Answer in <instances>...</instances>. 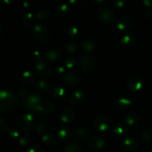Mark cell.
<instances>
[{"mask_svg":"<svg viewBox=\"0 0 152 152\" xmlns=\"http://www.w3.org/2000/svg\"><path fill=\"white\" fill-rule=\"evenodd\" d=\"M17 98L15 94L9 89H1L0 91V110L7 112L15 108Z\"/></svg>","mask_w":152,"mask_h":152,"instance_id":"obj_1","label":"cell"},{"mask_svg":"<svg viewBox=\"0 0 152 152\" xmlns=\"http://www.w3.org/2000/svg\"><path fill=\"white\" fill-rule=\"evenodd\" d=\"M80 65L82 69L87 74H91L97 67V61L96 58L90 54H83L80 56Z\"/></svg>","mask_w":152,"mask_h":152,"instance_id":"obj_2","label":"cell"},{"mask_svg":"<svg viewBox=\"0 0 152 152\" xmlns=\"http://www.w3.org/2000/svg\"><path fill=\"white\" fill-rule=\"evenodd\" d=\"M96 17L104 24L112 22L115 19L116 14L114 10L109 7H101L96 12Z\"/></svg>","mask_w":152,"mask_h":152,"instance_id":"obj_3","label":"cell"},{"mask_svg":"<svg viewBox=\"0 0 152 152\" xmlns=\"http://www.w3.org/2000/svg\"><path fill=\"white\" fill-rule=\"evenodd\" d=\"M33 34L34 37L41 42H46L50 37V32L47 27L43 24L38 23L35 24L33 28Z\"/></svg>","mask_w":152,"mask_h":152,"instance_id":"obj_4","label":"cell"},{"mask_svg":"<svg viewBox=\"0 0 152 152\" xmlns=\"http://www.w3.org/2000/svg\"><path fill=\"white\" fill-rule=\"evenodd\" d=\"M16 122L19 127L25 132H29L32 130L35 125L34 117L31 114H19L18 116Z\"/></svg>","mask_w":152,"mask_h":152,"instance_id":"obj_5","label":"cell"},{"mask_svg":"<svg viewBox=\"0 0 152 152\" xmlns=\"http://www.w3.org/2000/svg\"><path fill=\"white\" fill-rule=\"evenodd\" d=\"M44 99V98L40 96L37 94H31L28 95L24 101L22 102V105L28 109L36 112L37 107L40 104V102Z\"/></svg>","mask_w":152,"mask_h":152,"instance_id":"obj_6","label":"cell"},{"mask_svg":"<svg viewBox=\"0 0 152 152\" xmlns=\"http://www.w3.org/2000/svg\"><path fill=\"white\" fill-rule=\"evenodd\" d=\"M36 73L42 78H48L52 73V68L45 61H39L35 65Z\"/></svg>","mask_w":152,"mask_h":152,"instance_id":"obj_7","label":"cell"},{"mask_svg":"<svg viewBox=\"0 0 152 152\" xmlns=\"http://www.w3.org/2000/svg\"><path fill=\"white\" fill-rule=\"evenodd\" d=\"M144 80L140 76L132 75L128 78L126 86L131 91H139L143 87Z\"/></svg>","mask_w":152,"mask_h":152,"instance_id":"obj_8","label":"cell"},{"mask_svg":"<svg viewBox=\"0 0 152 152\" xmlns=\"http://www.w3.org/2000/svg\"><path fill=\"white\" fill-rule=\"evenodd\" d=\"M94 129L99 132H106L109 129V122L103 115H97L93 122Z\"/></svg>","mask_w":152,"mask_h":152,"instance_id":"obj_9","label":"cell"},{"mask_svg":"<svg viewBox=\"0 0 152 152\" xmlns=\"http://www.w3.org/2000/svg\"><path fill=\"white\" fill-rule=\"evenodd\" d=\"M134 25V19L130 15H123L117 22V27L121 31H126L130 30Z\"/></svg>","mask_w":152,"mask_h":152,"instance_id":"obj_10","label":"cell"},{"mask_svg":"<svg viewBox=\"0 0 152 152\" xmlns=\"http://www.w3.org/2000/svg\"><path fill=\"white\" fill-rule=\"evenodd\" d=\"M54 109L55 105L51 102L44 98V99L40 102L39 106L37 107L36 112L38 113V114H50V113L54 111Z\"/></svg>","mask_w":152,"mask_h":152,"instance_id":"obj_11","label":"cell"},{"mask_svg":"<svg viewBox=\"0 0 152 152\" xmlns=\"http://www.w3.org/2000/svg\"><path fill=\"white\" fill-rule=\"evenodd\" d=\"M63 82L69 86H75L80 82V77L74 71H68L63 76Z\"/></svg>","mask_w":152,"mask_h":152,"instance_id":"obj_12","label":"cell"},{"mask_svg":"<svg viewBox=\"0 0 152 152\" xmlns=\"http://www.w3.org/2000/svg\"><path fill=\"white\" fill-rule=\"evenodd\" d=\"M105 145V140L99 135H94L91 137L88 140V146L91 149H100Z\"/></svg>","mask_w":152,"mask_h":152,"instance_id":"obj_13","label":"cell"},{"mask_svg":"<svg viewBox=\"0 0 152 152\" xmlns=\"http://www.w3.org/2000/svg\"><path fill=\"white\" fill-rule=\"evenodd\" d=\"M51 94L57 99H62L67 95V90L62 85L56 84L52 87Z\"/></svg>","mask_w":152,"mask_h":152,"instance_id":"obj_14","label":"cell"},{"mask_svg":"<svg viewBox=\"0 0 152 152\" xmlns=\"http://www.w3.org/2000/svg\"><path fill=\"white\" fill-rule=\"evenodd\" d=\"M60 118L63 123H71L75 118V111L71 107H66L62 111Z\"/></svg>","mask_w":152,"mask_h":152,"instance_id":"obj_15","label":"cell"},{"mask_svg":"<svg viewBox=\"0 0 152 152\" xmlns=\"http://www.w3.org/2000/svg\"><path fill=\"white\" fill-rule=\"evenodd\" d=\"M121 42L123 45L128 48H133L137 44V38L134 34H127L123 36Z\"/></svg>","mask_w":152,"mask_h":152,"instance_id":"obj_16","label":"cell"},{"mask_svg":"<svg viewBox=\"0 0 152 152\" xmlns=\"http://www.w3.org/2000/svg\"><path fill=\"white\" fill-rule=\"evenodd\" d=\"M81 47L86 51H92L96 48V42L91 37H86L81 42Z\"/></svg>","mask_w":152,"mask_h":152,"instance_id":"obj_17","label":"cell"},{"mask_svg":"<svg viewBox=\"0 0 152 152\" xmlns=\"http://www.w3.org/2000/svg\"><path fill=\"white\" fill-rule=\"evenodd\" d=\"M125 121H126V124L130 126L131 127H136L139 124V116L135 112L132 111L126 114V117H125Z\"/></svg>","mask_w":152,"mask_h":152,"instance_id":"obj_18","label":"cell"},{"mask_svg":"<svg viewBox=\"0 0 152 152\" xmlns=\"http://www.w3.org/2000/svg\"><path fill=\"white\" fill-rule=\"evenodd\" d=\"M44 56L45 59H48L50 61H56L60 57L61 53L57 48H50L45 50L44 53Z\"/></svg>","mask_w":152,"mask_h":152,"instance_id":"obj_19","label":"cell"},{"mask_svg":"<svg viewBox=\"0 0 152 152\" xmlns=\"http://www.w3.org/2000/svg\"><path fill=\"white\" fill-rule=\"evenodd\" d=\"M70 10H71V7L68 4L62 3L56 6L55 9V13L59 17H64L69 13Z\"/></svg>","mask_w":152,"mask_h":152,"instance_id":"obj_20","label":"cell"},{"mask_svg":"<svg viewBox=\"0 0 152 152\" xmlns=\"http://www.w3.org/2000/svg\"><path fill=\"white\" fill-rule=\"evenodd\" d=\"M84 98V92L82 90H76L71 94L70 96V101L73 105H78L82 102Z\"/></svg>","mask_w":152,"mask_h":152,"instance_id":"obj_21","label":"cell"},{"mask_svg":"<svg viewBox=\"0 0 152 152\" xmlns=\"http://www.w3.org/2000/svg\"><path fill=\"white\" fill-rule=\"evenodd\" d=\"M34 81V75L31 71L27 70L22 73L21 76V82L25 86H30Z\"/></svg>","mask_w":152,"mask_h":152,"instance_id":"obj_22","label":"cell"},{"mask_svg":"<svg viewBox=\"0 0 152 152\" xmlns=\"http://www.w3.org/2000/svg\"><path fill=\"white\" fill-rule=\"evenodd\" d=\"M131 104H132V99L128 97L117 98L114 101V105L117 108H120V109L127 108Z\"/></svg>","mask_w":152,"mask_h":152,"instance_id":"obj_23","label":"cell"},{"mask_svg":"<svg viewBox=\"0 0 152 152\" xmlns=\"http://www.w3.org/2000/svg\"><path fill=\"white\" fill-rule=\"evenodd\" d=\"M58 137L62 140H66L71 137V132L69 128L65 126H61L57 130Z\"/></svg>","mask_w":152,"mask_h":152,"instance_id":"obj_24","label":"cell"},{"mask_svg":"<svg viewBox=\"0 0 152 152\" xmlns=\"http://www.w3.org/2000/svg\"><path fill=\"white\" fill-rule=\"evenodd\" d=\"M65 33L68 38L71 39H75L79 36V29L77 26L74 25H69L65 29Z\"/></svg>","mask_w":152,"mask_h":152,"instance_id":"obj_25","label":"cell"},{"mask_svg":"<svg viewBox=\"0 0 152 152\" xmlns=\"http://www.w3.org/2000/svg\"><path fill=\"white\" fill-rule=\"evenodd\" d=\"M63 152H83V150L78 144L71 142L64 147Z\"/></svg>","mask_w":152,"mask_h":152,"instance_id":"obj_26","label":"cell"},{"mask_svg":"<svg viewBox=\"0 0 152 152\" xmlns=\"http://www.w3.org/2000/svg\"><path fill=\"white\" fill-rule=\"evenodd\" d=\"M141 137L145 142H152V129L147 128L143 129L141 132Z\"/></svg>","mask_w":152,"mask_h":152,"instance_id":"obj_27","label":"cell"},{"mask_svg":"<svg viewBox=\"0 0 152 152\" xmlns=\"http://www.w3.org/2000/svg\"><path fill=\"white\" fill-rule=\"evenodd\" d=\"M50 15V10L48 8L39 9V10H37V12L36 13V16H37V19H42V20L48 19Z\"/></svg>","mask_w":152,"mask_h":152,"instance_id":"obj_28","label":"cell"},{"mask_svg":"<svg viewBox=\"0 0 152 152\" xmlns=\"http://www.w3.org/2000/svg\"><path fill=\"white\" fill-rule=\"evenodd\" d=\"M127 132V129H126V126L123 124L121 123H119L117 124L114 128V134L117 135L118 137H123Z\"/></svg>","mask_w":152,"mask_h":152,"instance_id":"obj_29","label":"cell"},{"mask_svg":"<svg viewBox=\"0 0 152 152\" xmlns=\"http://www.w3.org/2000/svg\"><path fill=\"white\" fill-rule=\"evenodd\" d=\"M41 140L42 141L44 142V144H45V145H49V146L53 145V144L56 142V139H55L54 137H53L52 134H48V133L44 134L42 136Z\"/></svg>","mask_w":152,"mask_h":152,"instance_id":"obj_30","label":"cell"},{"mask_svg":"<svg viewBox=\"0 0 152 152\" xmlns=\"http://www.w3.org/2000/svg\"><path fill=\"white\" fill-rule=\"evenodd\" d=\"M124 145L128 149H136L138 146V143L134 138L126 137L124 140Z\"/></svg>","mask_w":152,"mask_h":152,"instance_id":"obj_31","label":"cell"},{"mask_svg":"<svg viewBox=\"0 0 152 152\" xmlns=\"http://www.w3.org/2000/svg\"><path fill=\"white\" fill-rule=\"evenodd\" d=\"M65 50L70 53H75L78 51V47L77 45L71 42H67L65 45Z\"/></svg>","mask_w":152,"mask_h":152,"instance_id":"obj_32","label":"cell"},{"mask_svg":"<svg viewBox=\"0 0 152 152\" xmlns=\"http://www.w3.org/2000/svg\"><path fill=\"white\" fill-rule=\"evenodd\" d=\"M48 129L47 123L43 121H39L36 123L35 125V131L38 134H43Z\"/></svg>","mask_w":152,"mask_h":152,"instance_id":"obj_33","label":"cell"},{"mask_svg":"<svg viewBox=\"0 0 152 152\" xmlns=\"http://www.w3.org/2000/svg\"><path fill=\"white\" fill-rule=\"evenodd\" d=\"M87 134L88 129L84 126H81V127H79L76 130V137L80 140L83 139V138L86 137Z\"/></svg>","mask_w":152,"mask_h":152,"instance_id":"obj_34","label":"cell"},{"mask_svg":"<svg viewBox=\"0 0 152 152\" xmlns=\"http://www.w3.org/2000/svg\"><path fill=\"white\" fill-rule=\"evenodd\" d=\"M77 59H76V57H74V56H67L65 59V65H66L67 68H74V67L76 65V64H77Z\"/></svg>","mask_w":152,"mask_h":152,"instance_id":"obj_35","label":"cell"},{"mask_svg":"<svg viewBox=\"0 0 152 152\" xmlns=\"http://www.w3.org/2000/svg\"><path fill=\"white\" fill-rule=\"evenodd\" d=\"M48 84L45 80H41V81L38 82L36 85V89L39 91L45 92L48 90Z\"/></svg>","mask_w":152,"mask_h":152,"instance_id":"obj_36","label":"cell"},{"mask_svg":"<svg viewBox=\"0 0 152 152\" xmlns=\"http://www.w3.org/2000/svg\"><path fill=\"white\" fill-rule=\"evenodd\" d=\"M31 137H30L29 134H28L25 133L23 134H22L20 136V137H19V144H20L21 145H23V146H25V145H28V144L30 143V142H31Z\"/></svg>","mask_w":152,"mask_h":152,"instance_id":"obj_37","label":"cell"},{"mask_svg":"<svg viewBox=\"0 0 152 152\" xmlns=\"http://www.w3.org/2000/svg\"><path fill=\"white\" fill-rule=\"evenodd\" d=\"M34 19V13H31V12H27L25 13L22 16V20L24 21V22H25L26 24H31L33 22Z\"/></svg>","mask_w":152,"mask_h":152,"instance_id":"obj_38","label":"cell"},{"mask_svg":"<svg viewBox=\"0 0 152 152\" xmlns=\"http://www.w3.org/2000/svg\"><path fill=\"white\" fill-rule=\"evenodd\" d=\"M7 122L3 117H0V132L4 133L7 131Z\"/></svg>","mask_w":152,"mask_h":152,"instance_id":"obj_39","label":"cell"},{"mask_svg":"<svg viewBox=\"0 0 152 152\" xmlns=\"http://www.w3.org/2000/svg\"><path fill=\"white\" fill-rule=\"evenodd\" d=\"M7 133H8L9 136L11 137L12 138H17L18 137H19V132L15 128H10V129H8Z\"/></svg>","mask_w":152,"mask_h":152,"instance_id":"obj_40","label":"cell"},{"mask_svg":"<svg viewBox=\"0 0 152 152\" xmlns=\"http://www.w3.org/2000/svg\"><path fill=\"white\" fill-rule=\"evenodd\" d=\"M17 94L20 98L25 97V96H27V94H28V90H27L26 88L20 87L18 89Z\"/></svg>","mask_w":152,"mask_h":152,"instance_id":"obj_41","label":"cell"},{"mask_svg":"<svg viewBox=\"0 0 152 152\" xmlns=\"http://www.w3.org/2000/svg\"><path fill=\"white\" fill-rule=\"evenodd\" d=\"M112 4L117 7H123L126 4V1H124V0H114V1H112Z\"/></svg>","mask_w":152,"mask_h":152,"instance_id":"obj_42","label":"cell"},{"mask_svg":"<svg viewBox=\"0 0 152 152\" xmlns=\"http://www.w3.org/2000/svg\"><path fill=\"white\" fill-rule=\"evenodd\" d=\"M27 152H41V148H40L39 145L34 144V145H32L29 148H28Z\"/></svg>","mask_w":152,"mask_h":152,"instance_id":"obj_43","label":"cell"},{"mask_svg":"<svg viewBox=\"0 0 152 152\" xmlns=\"http://www.w3.org/2000/svg\"><path fill=\"white\" fill-rule=\"evenodd\" d=\"M40 56H41L40 52L37 50H34L31 53V58H32L33 60H38V59H39Z\"/></svg>","mask_w":152,"mask_h":152,"instance_id":"obj_44","label":"cell"},{"mask_svg":"<svg viewBox=\"0 0 152 152\" xmlns=\"http://www.w3.org/2000/svg\"><path fill=\"white\" fill-rule=\"evenodd\" d=\"M56 71L57 74H62V73H64L65 71V67L64 66V65H59V66L56 68Z\"/></svg>","mask_w":152,"mask_h":152,"instance_id":"obj_45","label":"cell"},{"mask_svg":"<svg viewBox=\"0 0 152 152\" xmlns=\"http://www.w3.org/2000/svg\"><path fill=\"white\" fill-rule=\"evenodd\" d=\"M21 4H22V7L23 8H28L31 6V3L28 1H25V0H23V1H21Z\"/></svg>","mask_w":152,"mask_h":152,"instance_id":"obj_46","label":"cell"},{"mask_svg":"<svg viewBox=\"0 0 152 152\" xmlns=\"http://www.w3.org/2000/svg\"><path fill=\"white\" fill-rule=\"evenodd\" d=\"M142 3L146 7H152V0H143Z\"/></svg>","mask_w":152,"mask_h":152,"instance_id":"obj_47","label":"cell"},{"mask_svg":"<svg viewBox=\"0 0 152 152\" xmlns=\"http://www.w3.org/2000/svg\"><path fill=\"white\" fill-rule=\"evenodd\" d=\"M93 2L97 4V5H100V4H105L106 2V1L105 0H93Z\"/></svg>","mask_w":152,"mask_h":152,"instance_id":"obj_48","label":"cell"},{"mask_svg":"<svg viewBox=\"0 0 152 152\" xmlns=\"http://www.w3.org/2000/svg\"><path fill=\"white\" fill-rule=\"evenodd\" d=\"M145 15H146L147 17L151 18L152 17V10L151 9H148L145 11Z\"/></svg>","mask_w":152,"mask_h":152,"instance_id":"obj_49","label":"cell"},{"mask_svg":"<svg viewBox=\"0 0 152 152\" xmlns=\"http://www.w3.org/2000/svg\"><path fill=\"white\" fill-rule=\"evenodd\" d=\"M4 32V28H3V24L2 22H0V34H2Z\"/></svg>","mask_w":152,"mask_h":152,"instance_id":"obj_50","label":"cell"},{"mask_svg":"<svg viewBox=\"0 0 152 152\" xmlns=\"http://www.w3.org/2000/svg\"><path fill=\"white\" fill-rule=\"evenodd\" d=\"M4 2H6V3H10V2H12L11 1H8V0H4Z\"/></svg>","mask_w":152,"mask_h":152,"instance_id":"obj_51","label":"cell"},{"mask_svg":"<svg viewBox=\"0 0 152 152\" xmlns=\"http://www.w3.org/2000/svg\"><path fill=\"white\" fill-rule=\"evenodd\" d=\"M151 31H152V25H151Z\"/></svg>","mask_w":152,"mask_h":152,"instance_id":"obj_52","label":"cell"},{"mask_svg":"<svg viewBox=\"0 0 152 152\" xmlns=\"http://www.w3.org/2000/svg\"><path fill=\"white\" fill-rule=\"evenodd\" d=\"M94 152H97V151H94Z\"/></svg>","mask_w":152,"mask_h":152,"instance_id":"obj_53","label":"cell"}]
</instances>
